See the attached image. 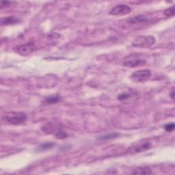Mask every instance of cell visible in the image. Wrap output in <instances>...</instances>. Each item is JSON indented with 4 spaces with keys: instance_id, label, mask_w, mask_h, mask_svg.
Here are the masks:
<instances>
[{
    "instance_id": "7",
    "label": "cell",
    "mask_w": 175,
    "mask_h": 175,
    "mask_svg": "<svg viewBox=\"0 0 175 175\" xmlns=\"http://www.w3.org/2000/svg\"><path fill=\"white\" fill-rule=\"evenodd\" d=\"M133 174H139V175H145V174H151L152 171H151L149 167H139V168H135L132 172Z\"/></svg>"
},
{
    "instance_id": "18",
    "label": "cell",
    "mask_w": 175,
    "mask_h": 175,
    "mask_svg": "<svg viewBox=\"0 0 175 175\" xmlns=\"http://www.w3.org/2000/svg\"><path fill=\"white\" fill-rule=\"evenodd\" d=\"M11 3L10 2H1V9H3V8H6Z\"/></svg>"
},
{
    "instance_id": "13",
    "label": "cell",
    "mask_w": 175,
    "mask_h": 175,
    "mask_svg": "<svg viewBox=\"0 0 175 175\" xmlns=\"http://www.w3.org/2000/svg\"><path fill=\"white\" fill-rule=\"evenodd\" d=\"M119 134L118 133H112L110 134H107V135H101L99 137L97 138L99 140H108V139H114L116 138H117L119 136Z\"/></svg>"
},
{
    "instance_id": "9",
    "label": "cell",
    "mask_w": 175,
    "mask_h": 175,
    "mask_svg": "<svg viewBox=\"0 0 175 175\" xmlns=\"http://www.w3.org/2000/svg\"><path fill=\"white\" fill-rule=\"evenodd\" d=\"M18 22H19L18 19L17 18H15L14 17H13V16L2 18L1 19L2 25H14V24H16V23H17Z\"/></svg>"
},
{
    "instance_id": "1",
    "label": "cell",
    "mask_w": 175,
    "mask_h": 175,
    "mask_svg": "<svg viewBox=\"0 0 175 175\" xmlns=\"http://www.w3.org/2000/svg\"><path fill=\"white\" fill-rule=\"evenodd\" d=\"M26 119V114L21 112H8V113H6L3 117V120L5 123L14 124V125H17V124L24 123Z\"/></svg>"
},
{
    "instance_id": "6",
    "label": "cell",
    "mask_w": 175,
    "mask_h": 175,
    "mask_svg": "<svg viewBox=\"0 0 175 175\" xmlns=\"http://www.w3.org/2000/svg\"><path fill=\"white\" fill-rule=\"evenodd\" d=\"M35 45L34 42H28L24 45H20L17 48V52L21 56H28L35 49Z\"/></svg>"
},
{
    "instance_id": "19",
    "label": "cell",
    "mask_w": 175,
    "mask_h": 175,
    "mask_svg": "<svg viewBox=\"0 0 175 175\" xmlns=\"http://www.w3.org/2000/svg\"><path fill=\"white\" fill-rule=\"evenodd\" d=\"M170 96L171 97V99L174 100V89H172V92L170 93Z\"/></svg>"
},
{
    "instance_id": "15",
    "label": "cell",
    "mask_w": 175,
    "mask_h": 175,
    "mask_svg": "<svg viewBox=\"0 0 175 175\" xmlns=\"http://www.w3.org/2000/svg\"><path fill=\"white\" fill-rule=\"evenodd\" d=\"M55 136L56 138L57 139H64L66 138H67V134L66 133L65 131H64L63 130H61V129H58L57 130V131L56 132L55 134Z\"/></svg>"
},
{
    "instance_id": "14",
    "label": "cell",
    "mask_w": 175,
    "mask_h": 175,
    "mask_svg": "<svg viewBox=\"0 0 175 175\" xmlns=\"http://www.w3.org/2000/svg\"><path fill=\"white\" fill-rule=\"evenodd\" d=\"M131 96V92H122L120 95H118L117 99L120 101H123L127 100L129 99V97Z\"/></svg>"
},
{
    "instance_id": "2",
    "label": "cell",
    "mask_w": 175,
    "mask_h": 175,
    "mask_svg": "<svg viewBox=\"0 0 175 175\" xmlns=\"http://www.w3.org/2000/svg\"><path fill=\"white\" fill-rule=\"evenodd\" d=\"M151 76V71L149 69H142L136 71L131 74V79L135 83L145 82Z\"/></svg>"
},
{
    "instance_id": "3",
    "label": "cell",
    "mask_w": 175,
    "mask_h": 175,
    "mask_svg": "<svg viewBox=\"0 0 175 175\" xmlns=\"http://www.w3.org/2000/svg\"><path fill=\"white\" fill-rule=\"evenodd\" d=\"M155 38L153 36H140L136 38L133 42V46L135 47H149L155 44Z\"/></svg>"
},
{
    "instance_id": "16",
    "label": "cell",
    "mask_w": 175,
    "mask_h": 175,
    "mask_svg": "<svg viewBox=\"0 0 175 175\" xmlns=\"http://www.w3.org/2000/svg\"><path fill=\"white\" fill-rule=\"evenodd\" d=\"M164 14L166 17H172L174 14V6H172L164 11Z\"/></svg>"
},
{
    "instance_id": "10",
    "label": "cell",
    "mask_w": 175,
    "mask_h": 175,
    "mask_svg": "<svg viewBox=\"0 0 175 175\" xmlns=\"http://www.w3.org/2000/svg\"><path fill=\"white\" fill-rule=\"evenodd\" d=\"M151 147H152V145H151L150 142H143L142 144H140V145H139L138 146L135 147V152H137V153L143 152V151H145L151 149Z\"/></svg>"
},
{
    "instance_id": "12",
    "label": "cell",
    "mask_w": 175,
    "mask_h": 175,
    "mask_svg": "<svg viewBox=\"0 0 175 175\" xmlns=\"http://www.w3.org/2000/svg\"><path fill=\"white\" fill-rule=\"evenodd\" d=\"M56 145V144L52 142H46L44 144H42L41 145H40L38 148V151H45V150H47L52 149V148Z\"/></svg>"
},
{
    "instance_id": "17",
    "label": "cell",
    "mask_w": 175,
    "mask_h": 175,
    "mask_svg": "<svg viewBox=\"0 0 175 175\" xmlns=\"http://www.w3.org/2000/svg\"><path fill=\"white\" fill-rule=\"evenodd\" d=\"M174 127H175V124L174 123H168V124H166V125L164 127V129L168 131V132H170V131H172L174 129Z\"/></svg>"
},
{
    "instance_id": "4",
    "label": "cell",
    "mask_w": 175,
    "mask_h": 175,
    "mask_svg": "<svg viewBox=\"0 0 175 175\" xmlns=\"http://www.w3.org/2000/svg\"><path fill=\"white\" fill-rule=\"evenodd\" d=\"M146 63V60L142 59L135 55H130L127 56L123 62V64L127 67H140Z\"/></svg>"
},
{
    "instance_id": "5",
    "label": "cell",
    "mask_w": 175,
    "mask_h": 175,
    "mask_svg": "<svg viewBox=\"0 0 175 175\" xmlns=\"http://www.w3.org/2000/svg\"><path fill=\"white\" fill-rule=\"evenodd\" d=\"M131 12V8L126 4H118L114 6L111 9L110 14L114 16H123V15L128 14Z\"/></svg>"
},
{
    "instance_id": "8",
    "label": "cell",
    "mask_w": 175,
    "mask_h": 175,
    "mask_svg": "<svg viewBox=\"0 0 175 175\" xmlns=\"http://www.w3.org/2000/svg\"><path fill=\"white\" fill-rule=\"evenodd\" d=\"M148 21V19L144 15H138L134 17L128 19V23L131 24H136V23H141Z\"/></svg>"
},
{
    "instance_id": "11",
    "label": "cell",
    "mask_w": 175,
    "mask_h": 175,
    "mask_svg": "<svg viewBox=\"0 0 175 175\" xmlns=\"http://www.w3.org/2000/svg\"><path fill=\"white\" fill-rule=\"evenodd\" d=\"M61 101V97L59 95H52L45 98L44 103L45 104H54Z\"/></svg>"
}]
</instances>
